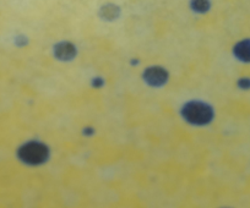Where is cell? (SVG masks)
<instances>
[{"instance_id": "6", "label": "cell", "mask_w": 250, "mask_h": 208, "mask_svg": "<svg viewBox=\"0 0 250 208\" xmlns=\"http://www.w3.org/2000/svg\"><path fill=\"white\" fill-rule=\"evenodd\" d=\"M234 54L243 61H250V40H243L234 48Z\"/></svg>"}, {"instance_id": "4", "label": "cell", "mask_w": 250, "mask_h": 208, "mask_svg": "<svg viewBox=\"0 0 250 208\" xmlns=\"http://www.w3.org/2000/svg\"><path fill=\"white\" fill-rule=\"evenodd\" d=\"M78 54L76 47L70 42H60L54 47V56L58 60L71 61Z\"/></svg>"}, {"instance_id": "8", "label": "cell", "mask_w": 250, "mask_h": 208, "mask_svg": "<svg viewBox=\"0 0 250 208\" xmlns=\"http://www.w3.org/2000/svg\"><path fill=\"white\" fill-rule=\"evenodd\" d=\"M102 85H103V81L101 80L100 77L96 78V80H95V86H96V87H101V86H102Z\"/></svg>"}, {"instance_id": "2", "label": "cell", "mask_w": 250, "mask_h": 208, "mask_svg": "<svg viewBox=\"0 0 250 208\" xmlns=\"http://www.w3.org/2000/svg\"><path fill=\"white\" fill-rule=\"evenodd\" d=\"M18 157L27 166H41L49 158V148L42 142L31 141L19 148Z\"/></svg>"}, {"instance_id": "7", "label": "cell", "mask_w": 250, "mask_h": 208, "mask_svg": "<svg viewBox=\"0 0 250 208\" xmlns=\"http://www.w3.org/2000/svg\"><path fill=\"white\" fill-rule=\"evenodd\" d=\"M210 0H191V9L195 13L204 14L210 10Z\"/></svg>"}, {"instance_id": "1", "label": "cell", "mask_w": 250, "mask_h": 208, "mask_svg": "<svg viewBox=\"0 0 250 208\" xmlns=\"http://www.w3.org/2000/svg\"><path fill=\"white\" fill-rule=\"evenodd\" d=\"M182 115L191 125L204 126L212 121L215 113L208 103L194 100L183 106Z\"/></svg>"}, {"instance_id": "5", "label": "cell", "mask_w": 250, "mask_h": 208, "mask_svg": "<svg viewBox=\"0 0 250 208\" xmlns=\"http://www.w3.org/2000/svg\"><path fill=\"white\" fill-rule=\"evenodd\" d=\"M101 19L105 21H114L120 16V8L115 4H105L100 9Z\"/></svg>"}, {"instance_id": "3", "label": "cell", "mask_w": 250, "mask_h": 208, "mask_svg": "<svg viewBox=\"0 0 250 208\" xmlns=\"http://www.w3.org/2000/svg\"><path fill=\"white\" fill-rule=\"evenodd\" d=\"M144 81L151 87H161L166 85L169 78V74L161 66H150L144 71Z\"/></svg>"}]
</instances>
